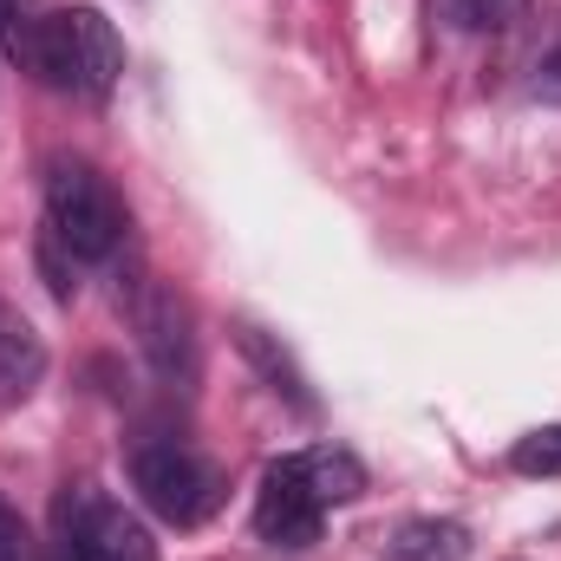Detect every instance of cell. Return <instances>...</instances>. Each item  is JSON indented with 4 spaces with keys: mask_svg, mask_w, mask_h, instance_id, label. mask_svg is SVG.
<instances>
[{
    "mask_svg": "<svg viewBox=\"0 0 561 561\" xmlns=\"http://www.w3.org/2000/svg\"><path fill=\"white\" fill-rule=\"evenodd\" d=\"M46 242L66 249L72 262H112L131 242V209L125 196L79 157H59L46 170Z\"/></svg>",
    "mask_w": 561,
    "mask_h": 561,
    "instance_id": "obj_1",
    "label": "cell"
},
{
    "mask_svg": "<svg viewBox=\"0 0 561 561\" xmlns=\"http://www.w3.org/2000/svg\"><path fill=\"white\" fill-rule=\"evenodd\" d=\"M125 72V39L99 7H59L46 13V46H39V79L72 92V99H112Z\"/></svg>",
    "mask_w": 561,
    "mask_h": 561,
    "instance_id": "obj_2",
    "label": "cell"
},
{
    "mask_svg": "<svg viewBox=\"0 0 561 561\" xmlns=\"http://www.w3.org/2000/svg\"><path fill=\"white\" fill-rule=\"evenodd\" d=\"M131 490L170 529H196L222 510V470L209 457H196L190 444H144L131 457Z\"/></svg>",
    "mask_w": 561,
    "mask_h": 561,
    "instance_id": "obj_3",
    "label": "cell"
},
{
    "mask_svg": "<svg viewBox=\"0 0 561 561\" xmlns=\"http://www.w3.org/2000/svg\"><path fill=\"white\" fill-rule=\"evenodd\" d=\"M53 561H157V542L105 490H66L53 510Z\"/></svg>",
    "mask_w": 561,
    "mask_h": 561,
    "instance_id": "obj_4",
    "label": "cell"
},
{
    "mask_svg": "<svg viewBox=\"0 0 561 561\" xmlns=\"http://www.w3.org/2000/svg\"><path fill=\"white\" fill-rule=\"evenodd\" d=\"M320 516L327 503L313 496L307 470H300V450L294 457H275L262 470V496H255V536L268 549H313L320 542Z\"/></svg>",
    "mask_w": 561,
    "mask_h": 561,
    "instance_id": "obj_5",
    "label": "cell"
},
{
    "mask_svg": "<svg viewBox=\"0 0 561 561\" xmlns=\"http://www.w3.org/2000/svg\"><path fill=\"white\" fill-rule=\"evenodd\" d=\"M138 346L150 359V373L176 392L196 386V313L176 287H144L138 300Z\"/></svg>",
    "mask_w": 561,
    "mask_h": 561,
    "instance_id": "obj_6",
    "label": "cell"
},
{
    "mask_svg": "<svg viewBox=\"0 0 561 561\" xmlns=\"http://www.w3.org/2000/svg\"><path fill=\"white\" fill-rule=\"evenodd\" d=\"M39 373H46V346H39V333L0 300V405H20V399L39 386Z\"/></svg>",
    "mask_w": 561,
    "mask_h": 561,
    "instance_id": "obj_7",
    "label": "cell"
},
{
    "mask_svg": "<svg viewBox=\"0 0 561 561\" xmlns=\"http://www.w3.org/2000/svg\"><path fill=\"white\" fill-rule=\"evenodd\" d=\"M300 470H307V483H313V496L333 510V503H353V496H366V463L353 457V450H340V444H320V450H300Z\"/></svg>",
    "mask_w": 561,
    "mask_h": 561,
    "instance_id": "obj_8",
    "label": "cell"
},
{
    "mask_svg": "<svg viewBox=\"0 0 561 561\" xmlns=\"http://www.w3.org/2000/svg\"><path fill=\"white\" fill-rule=\"evenodd\" d=\"M39 46H46V7L39 0H0V53L26 72H39Z\"/></svg>",
    "mask_w": 561,
    "mask_h": 561,
    "instance_id": "obj_9",
    "label": "cell"
},
{
    "mask_svg": "<svg viewBox=\"0 0 561 561\" xmlns=\"http://www.w3.org/2000/svg\"><path fill=\"white\" fill-rule=\"evenodd\" d=\"M242 353H249V359L268 373V386H275V392H287L300 412L313 405V399H307V386H300V373H294V359H287V353H275V346L262 340V327H242Z\"/></svg>",
    "mask_w": 561,
    "mask_h": 561,
    "instance_id": "obj_10",
    "label": "cell"
},
{
    "mask_svg": "<svg viewBox=\"0 0 561 561\" xmlns=\"http://www.w3.org/2000/svg\"><path fill=\"white\" fill-rule=\"evenodd\" d=\"M405 556L412 561H463L470 556V536L457 523H412L405 529Z\"/></svg>",
    "mask_w": 561,
    "mask_h": 561,
    "instance_id": "obj_11",
    "label": "cell"
},
{
    "mask_svg": "<svg viewBox=\"0 0 561 561\" xmlns=\"http://www.w3.org/2000/svg\"><path fill=\"white\" fill-rule=\"evenodd\" d=\"M510 463H516L523 477H561V424H542V431H529V437L510 450Z\"/></svg>",
    "mask_w": 561,
    "mask_h": 561,
    "instance_id": "obj_12",
    "label": "cell"
},
{
    "mask_svg": "<svg viewBox=\"0 0 561 561\" xmlns=\"http://www.w3.org/2000/svg\"><path fill=\"white\" fill-rule=\"evenodd\" d=\"M457 13H463V26H477V33H503V26L523 13V0H457Z\"/></svg>",
    "mask_w": 561,
    "mask_h": 561,
    "instance_id": "obj_13",
    "label": "cell"
},
{
    "mask_svg": "<svg viewBox=\"0 0 561 561\" xmlns=\"http://www.w3.org/2000/svg\"><path fill=\"white\" fill-rule=\"evenodd\" d=\"M0 561H39L33 556V536H26V523L0 503Z\"/></svg>",
    "mask_w": 561,
    "mask_h": 561,
    "instance_id": "obj_14",
    "label": "cell"
}]
</instances>
